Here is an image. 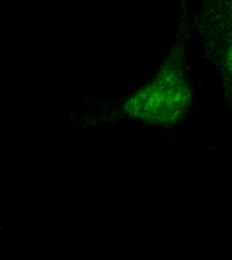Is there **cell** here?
Returning a JSON list of instances; mask_svg holds the SVG:
<instances>
[{"mask_svg":"<svg viewBox=\"0 0 232 260\" xmlns=\"http://www.w3.org/2000/svg\"><path fill=\"white\" fill-rule=\"evenodd\" d=\"M189 88L181 73L169 67L152 82L139 89L125 104L133 118L150 124L171 125L184 114L189 102Z\"/></svg>","mask_w":232,"mask_h":260,"instance_id":"6da1fadb","label":"cell"}]
</instances>
